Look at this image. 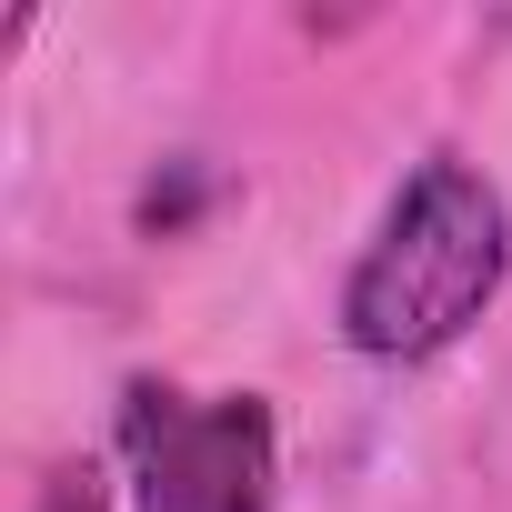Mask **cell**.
<instances>
[{
	"instance_id": "cell-1",
	"label": "cell",
	"mask_w": 512,
	"mask_h": 512,
	"mask_svg": "<svg viewBox=\"0 0 512 512\" xmlns=\"http://www.w3.org/2000/svg\"><path fill=\"white\" fill-rule=\"evenodd\" d=\"M502 282H512V201H502V181L452 161V151H432L392 191V211L372 221L362 262L342 282V342L362 362H392V372L432 362L502 302Z\"/></svg>"
},
{
	"instance_id": "cell-2",
	"label": "cell",
	"mask_w": 512,
	"mask_h": 512,
	"mask_svg": "<svg viewBox=\"0 0 512 512\" xmlns=\"http://www.w3.org/2000/svg\"><path fill=\"white\" fill-rule=\"evenodd\" d=\"M111 442L141 512H272L282 502V432L262 392H181L141 372L121 382Z\"/></svg>"
},
{
	"instance_id": "cell-3",
	"label": "cell",
	"mask_w": 512,
	"mask_h": 512,
	"mask_svg": "<svg viewBox=\"0 0 512 512\" xmlns=\"http://www.w3.org/2000/svg\"><path fill=\"white\" fill-rule=\"evenodd\" d=\"M31 512H111L101 462H51V472H41V492H31Z\"/></svg>"
}]
</instances>
